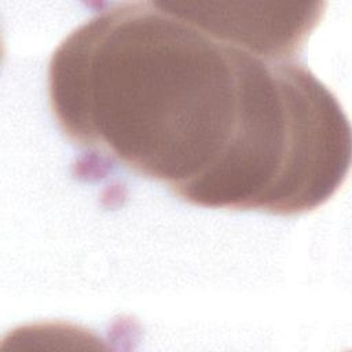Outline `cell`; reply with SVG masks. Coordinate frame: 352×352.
<instances>
[{
  "instance_id": "obj_1",
  "label": "cell",
  "mask_w": 352,
  "mask_h": 352,
  "mask_svg": "<svg viewBox=\"0 0 352 352\" xmlns=\"http://www.w3.org/2000/svg\"><path fill=\"white\" fill-rule=\"evenodd\" d=\"M48 98L84 154L202 208L311 212L349 170L348 117L322 81L168 1L107 4L76 28L51 56Z\"/></svg>"
},
{
  "instance_id": "obj_2",
  "label": "cell",
  "mask_w": 352,
  "mask_h": 352,
  "mask_svg": "<svg viewBox=\"0 0 352 352\" xmlns=\"http://www.w3.org/2000/svg\"><path fill=\"white\" fill-rule=\"evenodd\" d=\"M175 12L219 38L271 59H294L323 15L324 3L168 1Z\"/></svg>"
}]
</instances>
